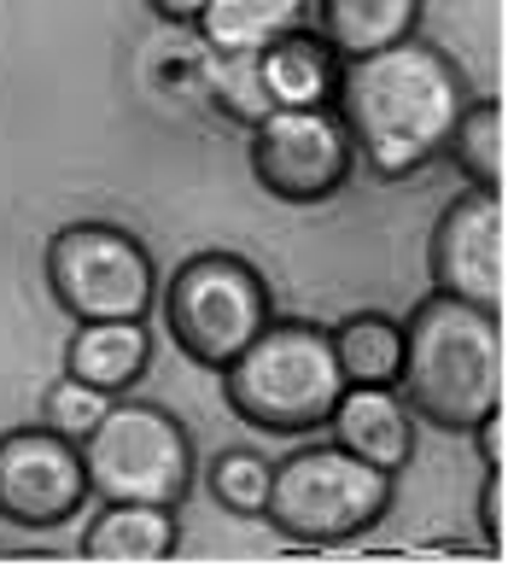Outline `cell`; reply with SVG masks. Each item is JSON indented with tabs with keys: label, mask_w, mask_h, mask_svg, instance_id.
<instances>
[{
	"label": "cell",
	"mask_w": 508,
	"mask_h": 567,
	"mask_svg": "<svg viewBox=\"0 0 508 567\" xmlns=\"http://www.w3.org/2000/svg\"><path fill=\"white\" fill-rule=\"evenodd\" d=\"M462 106H468V76L427 35H404L397 48L345 59L333 89V112L356 158L380 182H409L438 164Z\"/></svg>",
	"instance_id": "1"
},
{
	"label": "cell",
	"mask_w": 508,
	"mask_h": 567,
	"mask_svg": "<svg viewBox=\"0 0 508 567\" xmlns=\"http://www.w3.org/2000/svg\"><path fill=\"white\" fill-rule=\"evenodd\" d=\"M397 392L421 427L468 433L502 410V317L450 292H427L404 317Z\"/></svg>",
	"instance_id": "2"
},
{
	"label": "cell",
	"mask_w": 508,
	"mask_h": 567,
	"mask_svg": "<svg viewBox=\"0 0 508 567\" xmlns=\"http://www.w3.org/2000/svg\"><path fill=\"white\" fill-rule=\"evenodd\" d=\"M339 392H345V374L333 363V340L310 317H269L258 340L222 369L228 410L274 439L322 433Z\"/></svg>",
	"instance_id": "3"
},
{
	"label": "cell",
	"mask_w": 508,
	"mask_h": 567,
	"mask_svg": "<svg viewBox=\"0 0 508 567\" xmlns=\"http://www.w3.org/2000/svg\"><path fill=\"white\" fill-rule=\"evenodd\" d=\"M392 497H397V474H380L345 445L315 439V445H299L292 456L274 462L263 520L287 544L333 550V544L374 533L392 515Z\"/></svg>",
	"instance_id": "4"
},
{
	"label": "cell",
	"mask_w": 508,
	"mask_h": 567,
	"mask_svg": "<svg viewBox=\"0 0 508 567\" xmlns=\"http://www.w3.org/2000/svg\"><path fill=\"white\" fill-rule=\"evenodd\" d=\"M158 317L187 363L222 374L274 317V292L240 251H194L158 281Z\"/></svg>",
	"instance_id": "5"
},
{
	"label": "cell",
	"mask_w": 508,
	"mask_h": 567,
	"mask_svg": "<svg viewBox=\"0 0 508 567\" xmlns=\"http://www.w3.org/2000/svg\"><path fill=\"white\" fill-rule=\"evenodd\" d=\"M82 468H89V492L100 503H164L182 509L199 480V456L187 439L182 415L146 398H112L100 427L82 439Z\"/></svg>",
	"instance_id": "6"
},
{
	"label": "cell",
	"mask_w": 508,
	"mask_h": 567,
	"mask_svg": "<svg viewBox=\"0 0 508 567\" xmlns=\"http://www.w3.org/2000/svg\"><path fill=\"white\" fill-rule=\"evenodd\" d=\"M48 292L71 322H146L158 310V264L123 223H65L48 240Z\"/></svg>",
	"instance_id": "7"
},
{
	"label": "cell",
	"mask_w": 508,
	"mask_h": 567,
	"mask_svg": "<svg viewBox=\"0 0 508 567\" xmlns=\"http://www.w3.org/2000/svg\"><path fill=\"white\" fill-rule=\"evenodd\" d=\"M251 135V176L281 205H328L351 187L356 146L333 106L269 112Z\"/></svg>",
	"instance_id": "8"
},
{
	"label": "cell",
	"mask_w": 508,
	"mask_h": 567,
	"mask_svg": "<svg viewBox=\"0 0 508 567\" xmlns=\"http://www.w3.org/2000/svg\"><path fill=\"white\" fill-rule=\"evenodd\" d=\"M94 503L89 468H82L76 439L24 422L0 433V520L24 533H53Z\"/></svg>",
	"instance_id": "9"
},
{
	"label": "cell",
	"mask_w": 508,
	"mask_h": 567,
	"mask_svg": "<svg viewBox=\"0 0 508 567\" xmlns=\"http://www.w3.org/2000/svg\"><path fill=\"white\" fill-rule=\"evenodd\" d=\"M427 276L433 292L468 299L479 310H497L508 299V217L502 194L491 187H468L438 212L433 240H427Z\"/></svg>",
	"instance_id": "10"
},
{
	"label": "cell",
	"mask_w": 508,
	"mask_h": 567,
	"mask_svg": "<svg viewBox=\"0 0 508 567\" xmlns=\"http://www.w3.org/2000/svg\"><path fill=\"white\" fill-rule=\"evenodd\" d=\"M328 439L345 445L351 456H363L380 474H404L415 462L421 422L397 386H345L328 415Z\"/></svg>",
	"instance_id": "11"
},
{
	"label": "cell",
	"mask_w": 508,
	"mask_h": 567,
	"mask_svg": "<svg viewBox=\"0 0 508 567\" xmlns=\"http://www.w3.org/2000/svg\"><path fill=\"white\" fill-rule=\"evenodd\" d=\"M176 550H182V520L164 503H100L76 538V556L105 567H146L169 561Z\"/></svg>",
	"instance_id": "12"
},
{
	"label": "cell",
	"mask_w": 508,
	"mask_h": 567,
	"mask_svg": "<svg viewBox=\"0 0 508 567\" xmlns=\"http://www.w3.org/2000/svg\"><path fill=\"white\" fill-rule=\"evenodd\" d=\"M339 65H345V59H339L310 24L292 30V35H281V41H269V48L258 53V71H263V89H269V106H274V112L333 106Z\"/></svg>",
	"instance_id": "13"
},
{
	"label": "cell",
	"mask_w": 508,
	"mask_h": 567,
	"mask_svg": "<svg viewBox=\"0 0 508 567\" xmlns=\"http://www.w3.org/2000/svg\"><path fill=\"white\" fill-rule=\"evenodd\" d=\"M421 12H427V0H315L310 30L339 59H363L380 48H397L404 35H421Z\"/></svg>",
	"instance_id": "14"
},
{
	"label": "cell",
	"mask_w": 508,
	"mask_h": 567,
	"mask_svg": "<svg viewBox=\"0 0 508 567\" xmlns=\"http://www.w3.org/2000/svg\"><path fill=\"white\" fill-rule=\"evenodd\" d=\"M146 369H153V333H146V322H76V333L65 340V374L112 398L129 392Z\"/></svg>",
	"instance_id": "15"
},
{
	"label": "cell",
	"mask_w": 508,
	"mask_h": 567,
	"mask_svg": "<svg viewBox=\"0 0 508 567\" xmlns=\"http://www.w3.org/2000/svg\"><path fill=\"white\" fill-rule=\"evenodd\" d=\"M315 0H205L199 12V41L205 53H263L269 41L310 24Z\"/></svg>",
	"instance_id": "16"
},
{
	"label": "cell",
	"mask_w": 508,
	"mask_h": 567,
	"mask_svg": "<svg viewBox=\"0 0 508 567\" xmlns=\"http://www.w3.org/2000/svg\"><path fill=\"white\" fill-rule=\"evenodd\" d=\"M333 363L345 374V386H397L404 369V322L386 310H351L328 328Z\"/></svg>",
	"instance_id": "17"
},
{
	"label": "cell",
	"mask_w": 508,
	"mask_h": 567,
	"mask_svg": "<svg viewBox=\"0 0 508 567\" xmlns=\"http://www.w3.org/2000/svg\"><path fill=\"white\" fill-rule=\"evenodd\" d=\"M444 158L468 176V187H491V194H502V176H508V123H502V100L497 94H468V106H462V117H456Z\"/></svg>",
	"instance_id": "18"
},
{
	"label": "cell",
	"mask_w": 508,
	"mask_h": 567,
	"mask_svg": "<svg viewBox=\"0 0 508 567\" xmlns=\"http://www.w3.org/2000/svg\"><path fill=\"white\" fill-rule=\"evenodd\" d=\"M199 82H205L210 106H217L228 123H240V130H258V123L274 112L269 89H263V71H258V53H205Z\"/></svg>",
	"instance_id": "19"
},
{
	"label": "cell",
	"mask_w": 508,
	"mask_h": 567,
	"mask_svg": "<svg viewBox=\"0 0 508 567\" xmlns=\"http://www.w3.org/2000/svg\"><path fill=\"white\" fill-rule=\"evenodd\" d=\"M269 480H274V462L251 445H228L210 456L205 468V492L217 509L240 515V520H263V503H269Z\"/></svg>",
	"instance_id": "20"
},
{
	"label": "cell",
	"mask_w": 508,
	"mask_h": 567,
	"mask_svg": "<svg viewBox=\"0 0 508 567\" xmlns=\"http://www.w3.org/2000/svg\"><path fill=\"white\" fill-rule=\"evenodd\" d=\"M105 410H112V392H100V386H89V381H76V374H59V381L41 392V415H35V422L82 445V439L100 427V415H105Z\"/></svg>",
	"instance_id": "21"
},
{
	"label": "cell",
	"mask_w": 508,
	"mask_h": 567,
	"mask_svg": "<svg viewBox=\"0 0 508 567\" xmlns=\"http://www.w3.org/2000/svg\"><path fill=\"white\" fill-rule=\"evenodd\" d=\"M474 520H479V544H485V550H491V556L502 561V550H508V520H502V468H485Z\"/></svg>",
	"instance_id": "22"
},
{
	"label": "cell",
	"mask_w": 508,
	"mask_h": 567,
	"mask_svg": "<svg viewBox=\"0 0 508 567\" xmlns=\"http://www.w3.org/2000/svg\"><path fill=\"white\" fill-rule=\"evenodd\" d=\"M502 410H491V415H485V422H474L468 427V439H474V445H479V462H485V468H502Z\"/></svg>",
	"instance_id": "23"
},
{
	"label": "cell",
	"mask_w": 508,
	"mask_h": 567,
	"mask_svg": "<svg viewBox=\"0 0 508 567\" xmlns=\"http://www.w3.org/2000/svg\"><path fill=\"white\" fill-rule=\"evenodd\" d=\"M146 12L164 18V24H187V30H194L199 12H205V0H146Z\"/></svg>",
	"instance_id": "24"
}]
</instances>
